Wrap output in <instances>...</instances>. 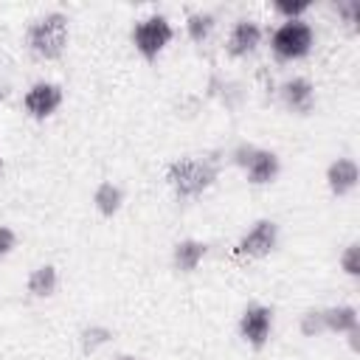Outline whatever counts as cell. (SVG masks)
I'll return each mask as SVG.
<instances>
[{
	"label": "cell",
	"mask_w": 360,
	"mask_h": 360,
	"mask_svg": "<svg viewBox=\"0 0 360 360\" xmlns=\"http://www.w3.org/2000/svg\"><path fill=\"white\" fill-rule=\"evenodd\" d=\"M335 11H338V17L346 22V28L357 31V20H360V3H357V0H338V3H335Z\"/></svg>",
	"instance_id": "21"
},
{
	"label": "cell",
	"mask_w": 360,
	"mask_h": 360,
	"mask_svg": "<svg viewBox=\"0 0 360 360\" xmlns=\"http://www.w3.org/2000/svg\"><path fill=\"white\" fill-rule=\"evenodd\" d=\"M284 22L287 20H304V14L312 8V0H273L270 6Z\"/></svg>",
	"instance_id": "19"
},
{
	"label": "cell",
	"mask_w": 360,
	"mask_h": 360,
	"mask_svg": "<svg viewBox=\"0 0 360 360\" xmlns=\"http://www.w3.org/2000/svg\"><path fill=\"white\" fill-rule=\"evenodd\" d=\"M315 45V28L307 20H287L270 34V51L278 62H298L309 56Z\"/></svg>",
	"instance_id": "3"
},
{
	"label": "cell",
	"mask_w": 360,
	"mask_h": 360,
	"mask_svg": "<svg viewBox=\"0 0 360 360\" xmlns=\"http://www.w3.org/2000/svg\"><path fill=\"white\" fill-rule=\"evenodd\" d=\"M56 287H59V270L53 264H39L25 278V290L31 298H51Z\"/></svg>",
	"instance_id": "15"
},
{
	"label": "cell",
	"mask_w": 360,
	"mask_h": 360,
	"mask_svg": "<svg viewBox=\"0 0 360 360\" xmlns=\"http://www.w3.org/2000/svg\"><path fill=\"white\" fill-rule=\"evenodd\" d=\"M219 177V163L208 155H183L166 166V183L177 200H194L205 194Z\"/></svg>",
	"instance_id": "1"
},
{
	"label": "cell",
	"mask_w": 360,
	"mask_h": 360,
	"mask_svg": "<svg viewBox=\"0 0 360 360\" xmlns=\"http://www.w3.org/2000/svg\"><path fill=\"white\" fill-rule=\"evenodd\" d=\"M278 98L292 115H309L315 110V84L307 76H292L281 82Z\"/></svg>",
	"instance_id": "9"
},
{
	"label": "cell",
	"mask_w": 360,
	"mask_h": 360,
	"mask_svg": "<svg viewBox=\"0 0 360 360\" xmlns=\"http://www.w3.org/2000/svg\"><path fill=\"white\" fill-rule=\"evenodd\" d=\"M0 174H3V158H0Z\"/></svg>",
	"instance_id": "26"
},
{
	"label": "cell",
	"mask_w": 360,
	"mask_h": 360,
	"mask_svg": "<svg viewBox=\"0 0 360 360\" xmlns=\"http://www.w3.org/2000/svg\"><path fill=\"white\" fill-rule=\"evenodd\" d=\"M346 340H349V349L357 354V352H360V329H352V332L346 335Z\"/></svg>",
	"instance_id": "24"
},
{
	"label": "cell",
	"mask_w": 360,
	"mask_h": 360,
	"mask_svg": "<svg viewBox=\"0 0 360 360\" xmlns=\"http://www.w3.org/2000/svg\"><path fill=\"white\" fill-rule=\"evenodd\" d=\"M273 323H276L273 307L253 301V304H248V307L242 309L236 326H239V338H242L250 349L259 352V349L267 346V340H270V335H273Z\"/></svg>",
	"instance_id": "6"
},
{
	"label": "cell",
	"mask_w": 360,
	"mask_h": 360,
	"mask_svg": "<svg viewBox=\"0 0 360 360\" xmlns=\"http://www.w3.org/2000/svg\"><path fill=\"white\" fill-rule=\"evenodd\" d=\"M298 332L304 338H321L326 335V326H323V307H309L301 312L298 318Z\"/></svg>",
	"instance_id": "18"
},
{
	"label": "cell",
	"mask_w": 360,
	"mask_h": 360,
	"mask_svg": "<svg viewBox=\"0 0 360 360\" xmlns=\"http://www.w3.org/2000/svg\"><path fill=\"white\" fill-rule=\"evenodd\" d=\"M262 37H264L262 25H259L256 20L242 17V20H236V22L231 25V31H228L225 53L233 56V59H245V56L256 53V48L262 45Z\"/></svg>",
	"instance_id": "8"
},
{
	"label": "cell",
	"mask_w": 360,
	"mask_h": 360,
	"mask_svg": "<svg viewBox=\"0 0 360 360\" xmlns=\"http://www.w3.org/2000/svg\"><path fill=\"white\" fill-rule=\"evenodd\" d=\"M17 231L11 228V225H0V259H6V256H11L14 253V248H17Z\"/></svg>",
	"instance_id": "23"
},
{
	"label": "cell",
	"mask_w": 360,
	"mask_h": 360,
	"mask_svg": "<svg viewBox=\"0 0 360 360\" xmlns=\"http://www.w3.org/2000/svg\"><path fill=\"white\" fill-rule=\"evenodd\" d=\"M68 42H70V20L65 11H45L25 31L28 51L42 62L59 59L65 53Z\"/></svg>",
	"instance_id": "2"
},
{
	"label": "cell",
	"mask_w": 360,
	"mask_h": 360,
	"mask_svg": "<svg viewBox=\"0 0 360 360\" xmlns=\"http://www.w3.org/2000/svg\"><path fill=\"white\" fill-rule=\"evenodd\" d=\"M121 205H124V191H121L118 183L101 180V183L93 188V208H96L101 217L112 219V217L121 211Z\"/></svg>",
	"instance_id": "14"
},
{
	"label": "cell",
	"mask_w": 360,
	"mask_h": 360,
	"mask_svg": "<svg viewBox=\"0 0 360 360\" xmlns=\"http://www.w3.org/2000/svg\"><path fill=\"white\" fill-rule=\"evenodd\" d=\"M242 172H245V180H248L250 186H270V183H276L278 174H281V158H278V152H273V149L256 146L253 158L248 160V166H245Z\"/></svg>",
	"instance_id": "11"
},
{
	"label": "cell",
	"mask_w": 360,
	"mask_h": 360,
	"mask_svg": "<svg viewBox=\"0 0 360 360\" xmlns=\"http://www.w3.org/2000/svg\"><path fill=\"white\" fill-rule=\"evenodd\" d=\"M323 180H326V188H329L335 197H346V194H352V191L357 188V183H360V166H357L354 158L340 155V158H335V160L326 166Z\"/></svg>",
	"instance_id": "10"
},
{
	"label": "cell",
	"mask_w": 360,
	"mask_h": 360,
	"mask_svg": "<svg viewBox=\"0 0 360 360\" xmlns=\"http://www.w3.org/2000/svg\"><path fill=\"white\" fill-rule=\"evenodd\" d=\"M253 152H256V143H248V141H239L231 152H228V158H231V163L233 166H239V169H245L248 166V160L253 158Z\"/></svg>",
	"instance_id": "22"
},
{
	"label": "cell",
	"mask_w": 360,
	"mask_h": 360,
	"mask_svg": "<svg viewBox=\"0 0 360 360\" xmlns=\"http://www.w3.org/2000/svg\"><path fill=\"white\" fill-rule=\"evenodd\" d=\"M278 248V222L276 219H256L233 245V256L242 259H264Z\"/></svg>",
	"instance_id": "5"
},
{
	"label": "cell",
	"mask_w": 360,
	"mask_h": 360,
	"mask_svg": "<svg viewBox=\"0 0 360 360\" xmlns=\"http://www.w3.org/2000/svg\"><path fill=\"white\" fill-rule=\"evenodd\" d=\"M338 264H340V270H343L349 278H360V245H357V242H349V245L340 250Z\"/></svg>",
	"instance_id": "20"
},
{
	"label": "cell",
	"mask_w": 360,
	"mask_h": 360,
	"mask_svg": "<svg viewBox=\"0 0 360 360\" xmlns=\"http://www.w3.org/2000/svg\"><path fill=\"white\" fill-rule=\"evenodd\" d=\"M323 326L332 335H349L352 329H360V315L357 307L352 304H332L323 307Z\"/></svg>",
	"instance_id": "13"
},
{
	"label": "cell",
	"mask_w": 360,
	"mask_h": 360,
	"mask_svg": "<svg viewBox=\"0 0 360 360\" xmlns=\"http://www.w3.org/2000/svg\"><path fill=\"white\" fill-rule=\"evenodd\" d=\"M115 360H143V357H138V354H118Z\"/></svg>",
	"instance_id": "25"
},
{
	"label": "cell",
	"mask_w": 360,
	"mask_h": 360,
	"mask_svg": "<svg viewBox=\"0 0 360 360\" xmlns=\"http://www.w3.org/2000/svg\"><path fill=\"white\" fill-rule=\"evenodd\" d=\"M214 28H217V17H214L211 11H191V14L186 17V34H188V39L197 42V45H202V42L214 34Z\"/></svg>",
	"instance_id": "17"
},
{
	"label": "cell",
	"mask_w": 360,
	"mask_h": 360,
	"mask_svg": "<svg viewBox=\"0 0 360 360\" xmlns=\"http://www.w3.org/2000/svg\"><path fill=\"white\" fill-rule=\"evenodd\" d=\"M62 101H65V90H62V84H56V82H45V79L34 82V84L22 93V110H25V115L34 118V121H45V118H51V115L62 107Z\"/></svg>",
	"instance_id": "7"
},
{
	"label": "cell",
	"mask_w": 360,
	"mask_h": 360,
	"mask_svg": "<svg viewBox=\"0 0 360 360\" xmlns=\"http://www.w3.org/2000/svg\"><path fill=\"white\" fill-rule=\"evenodd\" d=\"M174 39V25L166 14H146L132 25V45L141 59L155 62Z\"/></svg>",
	"instance_id": "4"
},
{
	"label": "cell",
	"mask_w": 360,
	"mask_h": 360,
	"mask_svg": "<svg viewBox=\"0 0 360 360\" xmlns=\"http://www.w3.org/2000/svg\"><path fill=\"white\" fill-rule=\"evenodd\" d=\"M205 256H208V245L202 239H194V236L174 242V248H172V264L177 273H194Z\"/></svg>",
	"instance_id": "12"
},
{
	"label": "cell",
	"mask_w": 360,
	"mask_h": 360,
	"mask_svg": "<svg viewBox=\"0 0 360 360\" xmlns=\"http://www.w3.org/2000/svg\"><path fill=\"white\" fill-rule=\"evenodd\" d=\"M110 340H112V329L107 323H87L79 332V349H82V354H96Z\"/></svg>",
	"instance_id": "16"
}]
</instances>
